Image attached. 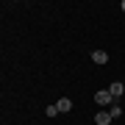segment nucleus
I'll return each mask as SVG.
<instances>
[{
    "mask_svg": "<svg viewBox=\"0 0 125 125\" xmlns=\"http://www.w3.org/2000/svg\"><path fill=\"white\" fill-rule=\"evenodd\" d=\"M94 100H97L100 106H111V103H114V97H111V92H108V89H100L97 94H94Z\"/></svg>",
    "mask_w": 125,
    "mask_h": 125,
    "instance_id": "obj_1",
    "label": "nucleus"
},
{
    "mask_svg": "<svg viewBox=\"0 0 125 125\" xmlns=\"http://www.w3.org/2000/svg\"><path fill=\"white\" fill-rule=\"evenodd\" d=\"M94 125H111V114L108 111H97L94 114Z\"/></svg>",
    "mask_w": 125,
    "mask_h": 125,
    "instance_id": "obj_2",
    "label": "nucleus"
},
{
    "mask_svg": "<svg viewBox=\"0 0 125 125\" xmlns=\"http://www.w3.org/2000/svg\"><path fill=\"white\" fill-rule=\"evenodd\" d=\"M56 106H58V111H61V114H67V111H72V100H70V97H61V100L56 103Z\"/></svg>",
    "mask_w": 125,
    "mask_h": 125,
    "instance_id": "obj_3",
    "label": "nucleus"
},
{
    "mask_svg": "<svg viewBox=\"0 0 125 125\" xmlns=\"http://www.w3.org/2000/svg\"><path fill=\"white\" fill-rule=\"evenodd\" d=\"M92 61L94 64H106L108 61V53H106V50H94V53H92Z\"/></svg>",
    "mask_w": 125,
    "mask_h": 125,
    "instance_id": "obj_4",
    "label": "nucleus"
},
{
    "mask_svg": "<svg viewBox=\"0 0 125 125\" xmlns=\"http://www.w3.org/2000/svg\"><path fill=\"white\" fill-rule=\"evenodd\" d=\"M108 92H111V97H114V100H117V97H120V94H122V92H125V86H122V83H120V81H114V83H111V86H108Z\"/></svg>",
    "mask_w": 125,
    "mask_h": 125,
    "instance_id": "obj_5",
    "label": "nucleus"
},
{
    "mask_svg": "<svg viewBox=\"0 0 125 125\" xmlns=\"http://www.w3.org/2000/svg\"><path fill=\"white\" fill-rule=\"evenodd\" d=\"M108 114H111V120H117V117L122 114V108L117 106V103H111V106H108Z\"/></svg>",
    "mask_w": 125,
    "mask_h": 125,
    "instance_id": "obj_6",
    "label": "nucleus"
},
{
    "mask_svg": "<svg viewBox=\"0 0 125 125\" xmlns=\"http://www.w3.org/2000/svg\"><path fill=\"white\" fill-rule=\"evenodd\" d=\"M56 114H61V111H58V106H47V117H56Z\"/></svg>",
    "mask_w": 125,
    "mask_h": 125,
    "instance_id": "obj_7",
    "label": "nucleus"
},
{
    "mask_svg": "<svg viewBox=\"0 0 125 125\" xmlns=\"http://www.w3.org/2000/svg\"><path fill=\"white\" fill-rule=\"evenodd\" d=\"M122 11H125V0H122Z\"/></svg>",
    "mask_w": 125,
    "mask_h": 125,
    "instance_id": "obj_8",
    "label": "nucleus"
}]
</instances>
